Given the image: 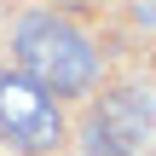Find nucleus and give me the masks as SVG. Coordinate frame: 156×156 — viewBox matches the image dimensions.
<instances>
[{
	"mask_svg": "<svg viewBox=\"0 0 156 156\" xmlns=\"http://www.w3.org/2000/svg\"><path fill=\"white\" fill-rule=\"evenodd\" d=\"M12 58H17V69H23L41 93H52V98H87V93L98 87V75H104V58H98L93 35H87L81 23L58 17V12H29V17H17V29H12Z\"/></svg>",
	"mask_w": 156,
	"mask_h": 156,
	"instance_id": "f257e3e1",
	"label": "nucleus"
},
{
	"mask_svg": "<svg viewBox=\"0 0 156 156\" xmlns=\"http://www.w3.org/2000/svg\"><path fill=\"white\" fill-rule=\"evenodd\" d=\"M0 139L17 156H58L69 122L52 93H41L23 69H0Z\"/></svg>",
	"mask_w": 156,
	"mask_h": 156,
	"instance_id": "f03ea898",
	"label": "nucleus"
},
{
	"mask_svg": "<svg viewBox=\"0 0 156 156\" xmlns=\"http://www.w3.org/2000/svg\"><path fill=\"white\" fill-rule=\"evenodd\" d=\"M93 127H104L110 139H122V145H145L151 139V127H156V104H151V93L145 87H116V93H104V104L87 116Z\"/></svg>",
	"mask_w": 156,
	"mask_h": 156,
	"instance_id": "7ed1b4c3",
	"label": "nucleus"
},
{
	"mask_svg": "<svg viewBox=\"0 0 156 156\" xmlns=\"http://www.w3.org/2000/svg\"><path fill=\"white\" fill-rule=\"evenodd\" d=\"M81 139H87V156H139L133 145L110 139V133H104V127H93V122H87V133H81Z\"/></svg>",
	"mask_w": 156,
	"mask_h": 156,
	"instance_id": "20e7f679",
	"label": "nucleus"
}]
</instances>
